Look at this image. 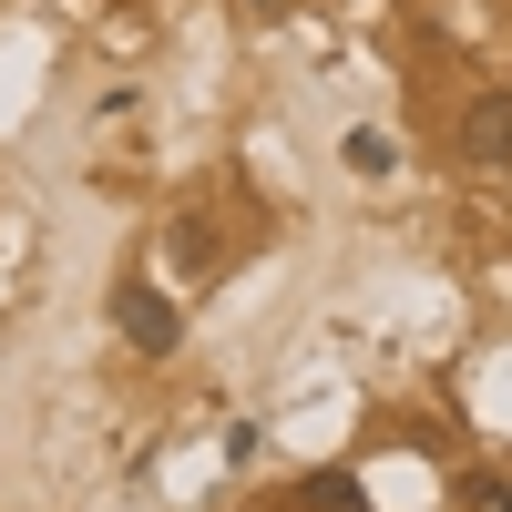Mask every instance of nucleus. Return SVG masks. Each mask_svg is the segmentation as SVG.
Segmentation results:
<instances>
[{"mask_svg":"<svg viewBox=\"0 0 512 512\" xmlns=\"http://www.w3.org/2000/svg\"><path fill=\"white\" fill-rule=\"evenodd\" d=\"M113 328H123V349H134V359H175V349H185L175 297L144 287V277H123V287H113Z\"/></svg>","mask_w":512,"mask_h":512,"instance_id":"obj_1","label":"nucleus"},{"mask_svg":"<svg viewBox=\"0 0 512 512\" xmlns=\"http://www.w3.org/2000/svg\"><path fill=\"white\" fill-rule=\"evenodd\" d=\"M461 154H472L482 175L512 164V93H472V113H461Z\"/></svg>","mask_w":512,"mask_h":512,"instance_id":"obj_2","label":"nucleus"},{"mask_svg":"<svg viewBox=\"0 0 512 512\" xmlns=\"http://www.w3.org/2000/svg\"><path fill=\"white\" fill-rule=\"evenodd\" d=\"M216 226H205V216H175V226H164V267H175V277H216Z\"/></svg>","mask_w":512,"mask_h":512,"instance_id":"obj_3","label":"nucleus"},{"mask_svg":"<svg viewBox=\"0 0 512 512\" xmlns=\"http://www.w3.org/2000/svg\"><path fill=\"white\" fill-rule=\"evenodd\" d=\"M338 164H349V175H369V185H379V175H400V144L379 134V123H349V134H338Z\"/></svg>","mask_w":512,"mask_h":512,"instance_id":"obj_4","label":"nucleus"},{"mask_svg":"<svg viewBox=\"0 0 512 512\" xmlns=\"http://www.w3.org/2000/svg\"><path fill=\"white\" fill-rule=\"evenodd\" d=\"M297 502H308V512H369V492H359L349 472H308V482H297Z\"/></svg>","mask_w":512,"mask_h":512,"instance_id":"obj_5","label":"nucleus"},{"mask_svg":"<svg viewBox=\"0 0 512 512\" xmlns=\"http://www.w3.org/2000/svg\"><path fill=\"white\" fill-rule=\"evenodd\" d=\"M502 512H512V492H502Z\"/></svg>","mask_w":512,"mask_h":512,"instance_id":"obj_6","label":"nucleus"},{"mask_svg":"<svg viewBox=\"0 0 512 512\" xmlns=\"http://www.w3.org/2000/svg\"><path fill=\"white\" fill-rule=\"evenodd\" d=\"M267 11H277V0H267Z\"/></svg>","mask_w":512,"mask_h":512,"instance_id":"obj_7","label":"nucleus"}]
</instances>
